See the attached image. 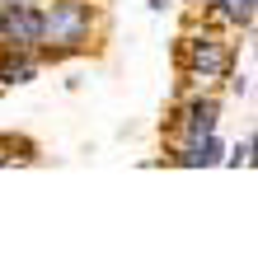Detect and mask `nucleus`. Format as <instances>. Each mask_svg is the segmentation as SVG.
Listing matches in <instances>:
<instances>
[{"mask_svg": "<svg viewBox=\"0 0 258 253\" xmlns=\"http://www.w3.org/2000/svg\"><path fill=\"white\" fill-rule=\"evenodd\" d=\"M146 5H150V10H164V5H174V0H146Z\"/></svg>", "mask_w": 258, "mask_h": 253, "instance_id": "10", "label": "nucleus"}, {"mask_svg": "<svg viewBox=\"0 0 258 253\" xmlns=\"http://www.w3.org/2000/svg\"><path fill=\"white\" fill-rule=\"evenodd\" d=\"M211 19L225 24V28H239V33H249L253 19H258V0H207Z\"/></svg>", "mask_w": 258, "mask_h": 253, "instance_id": "6", "label": "nucleus"}, {"mask_svg": "<svg viewBox=\"0 0 258 253\" xmlns=\"http://www.w3.org/2000/svg\"><path fill=\"white\" fill-rule=\"evenodd\" d=\"M0 61H5V47H0Z\"/></svg>", "mask_w": 258, "mask_h": 253, "instance_id": "11", "label": "nucleus"}, {"mask_svg": "<svg viewBox=\"0 0 258 253\" xmlns=\"http://www.w3.org/2000/svg\"><path fill=\"white\" fill-rule=\"evenodd\" d=\"M178 66H183V75L197 80V85L230 80V70H235V52H230V42H225L221 33H211V28H197V33L183 38V47H178Z\"/></svg>", "mask_w": 258, "mask_h": 253, "instance_id": "2", "label": "nucleus"}, {"mask_svg": "<svg viewBox=\"0 0 258 253\" xmlns=\"http://www.w3.org/2000/svg\"><path fill=\"white\" fill-rule=\"evenodd\" d=\"M42 38V10L19 5V10H0V47L5 52H38Z\"/></svg>", "mask_w": 258, "mask_h": 253, "instance_id": "4", "label": "nucleus"}, {"mask_svg": "<svg viewBox=\"0 0 258 253\" xmlns=\"http://www.w3.org/2000/svg\"><path fill=\"white\" fill-rule=\"evenodd\" d=\"M19 5H42V0H0V10H19Z\"/></svg>", "mask_w": 258, "mask_h": 253, "instance_id": "9", "label": "nucleus"}, {"mask_svg": "<svg viewBox=\"0 0 258 253\" xmlns=\"http://www.w3.org/2000/svg\"><path fill=\"white\" fill-rule=\"evenodd\" d=\"M42 38L38 56L42 61H66V56L89 52L99 28V5L94 0H42Z\"/></svg>", "mask_w": 258, "mask_h": 253, "instance_id": "1", "label": "nucleus"}, {"mask_svg": "<svg viewBox=\"0 0 258 253\" xmlns=\"http://www.w3.org/2000/svg\"><path fill=\"white\" fill-rule=\"evenodd\" d=\"M38 70H42L38 52H5V61H0V85H33Z\"/></svg>", "mask_w": 258, "mask_h": 253, "instance_id": "7", "label": "nucleus"}, {"mask_svg": "<svg viewBox=\"0 0 258 253\" xmlns=\"http://www.w3.org/2000/svg\"><path fill=\"white\" fill-rule=\"evenodd\" d=\"M216 122H221V99L216 94H192L188 103H178L169 127H174V141H197V136H211Z\"/></svg>", "mask_w": 258, "mask_h": 253, "instance_id": "3", "label": "nucleus"}, {"mask_svg": "<svg viewBox=\"0 0 258 253\" xmlns=\"http://www.w3.org/2000/svg\"><path fill=\"white\" fill-rule=\"evenodd\" d=\"M169 159H174V164H188V169H207V164L221 159V136L211 131V136H197V141H174Z\"/></svg>", "mask_w": 258, "mask_h": 253, "instance_id": "5", "label": "nucleus"}, {"mask_svg": "<svg viewBox=\"0 0 258 253\" xmlns=\"http://www.w3.org/2000/svg\"><path fill=\"white\" fill-rule=\"evenodd\" d=\"M230 164H235V169H249V164H253V136H244V141L230 150Z\"/></svg>", "mask_w": 258, "mask_h": 253, "instance_id": "8", "label": "nucleus"}]
</instances>
